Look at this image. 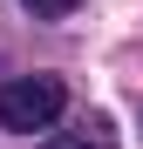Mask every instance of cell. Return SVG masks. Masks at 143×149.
<instances>
[{
  "mask_svg": "<svg viewBox=\"0 0 143 149\" xmlns=\"http://www.w3.org/2000/svg\"><path fill=\"white\" fill-rule=\"evenodd\" d=\"M61 109H68V88L55 81V74H20V81H0V129H14V136L55 129Z\"/></svg>",
  "mask_w": 143,
  "mask_h": 149,
  "instance_id": "cell-1",
  "label": "cell"
},
{
  "mask_svg": "<svg viewBox=\"0 0 143 149\" xmlns=\"http://www.w3.org/2000/svg\"><path fill=\"white\" fill-rule=\"evenodd\" d=\"M48 149H116V136L102 129V122H82V129H61V136H48Z\"/></svg>",
  "mask_w": 143,
  "mask_h": 149,
  "instance_id": "cell-2",
  "label": "cell"
},
{
  "mask_svg": "<svg viewBox=\"0 0 143 149\" xmlns=\"http://www.w3.org/2000/svg\"><path fill=\"white\" fill-rule=\"evenodd\" d=\"M20 7H27L34 20H68V14L82 7V0H20Z\"/></svg>",
  "mask_w": 143,
  "mask_h": 149,
  "instance_id": "cell-3",
  "label": "cell"
}]
</instances>
